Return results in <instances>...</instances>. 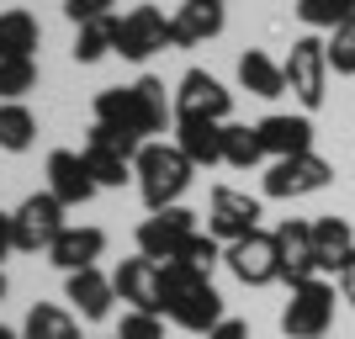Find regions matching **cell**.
I'll return each instance as SVG.
<instances>
[{
  "mask_svg": "<svg viewBox=\"0 0 355 339\" xmlns=\"http://www.w3.org/2000/svg\"><path fill=\"white\" fill-rule=\"evenodd\" d=\"M96 122L122 138H133V144H154L159 133L175 128V96H164V80L144 74L133 85L101 90L96 96Z\"/></svg>",
  "mask_w": 355,
  "mask_h": 339,
  "instance_id": "6da1fadb",
  "label": "cell"
},
{
  "mask_svg": "<svg viewBox=\"0 0 355 339\" xmlns=\"http://www.w3.org/2000/svg\"><path fill=\"white\" fill-rule=\"evenodd\" d=\"M159 302H164V318L180 324L186 334H207V329H218L228 318L212 276L191 270L186 260H164L159 266Z\"/></svg>",
  "mask_w": 355,
  "mask_h": 339,
  "instance_id": "7a4b0ae2",
  "label": "cell"
},
{
  "mask_svg": "<svg viewBox=\"0 0 355 339\" xmlns=\"http://www.w3.org/2000/svg\"><path fill=\"white\" fill-rule=\"evenodd\" d=\"M191 170H196V164L186 159L175 144H164V138L144 144V148H138V159H133V175H138V196H144V207H148V212L180 207V196H186V186H191Z\"/></svg>",
  "mask_w": 355,
  "mask_h": 339,
  "instance_id": "3957f363",
  "label": "cell"
},
{
  "mask_svg": "<svg viewBox=\"0 0 355 339\" xmlns=\"http://www.w3.org/2000/svg\"><path fill=\"white\" fill-rule=\"evenodd\" d=\"M282 74H286V90H292L297 101H302V112H318L324 106V96H329V48H324V37H297L292 43V53H286V64H282Z\"/></svg>",
  "mask_w": 355,
  "mask_h": 339,
  "instance_id": "277c9868",
  "label": "cell"
},
{
  "mask_svg": "<svg viewBox=\"0 0 355 339\" xmlns=\"http://www.w3.org/2000/svg\"><path fill=\"white\" fill-rule=\"evenodd\" d=\"M334 292L340 286H329L318 276L292 286V302L282 308V334L286 339H324L329 324H334Z\"/></svg>",
  "mask_w": 355,
  "mask_h": 339,
  "instance_id": "5b68a950",
  "label": "cell"
},
{
  "mask_svg": "<svg viewBox=\"0 0 355 339\" xmlns=\"http://www.w3.org/2000/svg\"><path fill=\"white\" fill-rule=\"evenodd\" d=\"M64 202L53 191H32L27 202L11 212V234H16V250L21 254H37V250H53V238L64 234Z\"/></svg>",
  "mask_w": 355,
  "mask_h": 339,
  "instance_id": "8992f818",
  "label": "cell"
},
{
  "mask_svg": "<svg viewBox=\"0 0 355 339\" xmlns=\"http://www.w3.org/2000/svg\"><path fill=\"white\" fill-rule=\"evenodd\" d=\"M138 148L133 138H122L112 133V128H101V122H90V133H85V164H90V175H96V186H122V180H133V159H138Z\"/></svg>",
  "mask_w": 355,
  "mask_h": 339,
  "instance_id": "52a82bcc",
  "label": "cell"
},
{
  "mask_svg": "<svg viewBox=\"0 0 355 339\" xmlns=\"http://www.w3.org/2000/svg\"><path fill=\"white\" fill-rule=\"evenodd\" d=\"M234 112V90H223L207 69H186L175 85V122H228Z\"/></svg>",
  "mask_w": 355,
  "mask_h": 339,
  "instance_id": "ba28073f",
  "label": "cell"
},
{
  "mask_svg": "<svg viewBox=\"0 0 355 339\" xmlns=\"http://www.w3.org/2000/svg\"><path fill=\"white\" fill-rule=\"evenodd\" d=\"M202 234L196 228V212H186V207H164V212H154V218L138 223V254H148L154 266H164V260H180V250H186V238Z\"/></svg>",
  "mask_w": 355,
  "mask_h": 339,
  "instance_id": "9c48e42d",
  "label": "cell"
},
{
  "mask_svg": "<svg viewBox=\"0 0 355 339\" xmlns=\"http://www.w3.org/2000/svg\"><path fill=\"white\" fill-rule=\"evenodd\" d=\"M223 266L234 270L244 286H270V281H282V260H276V234L254 228V234L234 238V244H223Z\"/></svg>",
  "mask_w": 355,
  "mask_h": 339,
  "instance_id": "30bf717a",
  "label": "cell"
},
{
  "mask_svg": "<svg viewBox=\"0 0 355 339\" xmlns=\"http://www.w3.org/2000/svg\"><path fill=\"white\" fill-rule=\"evenodd\" d=\"M334 180V164L318 154H297V159H270L266 170V196L270 202H292V196H313Z\"/></svg>",
  "mask_w": 355,
  "mask_h": 339,
  "instance_id": "8fae6325",
  "label": "cell"
},
{
  "mask_svg": "<svg viewBox=\"0 0 355 339\" xmlns=\"http://www.w3.org/2000/svg\"><path fill=\"white\" fill-rule=\"evenodd\" d=\"M159 48H170V16H164L159 6H133V11L117 16V53L122 59L144 64L148 53H159Z\"/></svg>",
  "mask_w": 355,
  "mask_h": 339,
  "instance_id": "7c38bea8",
  "label": "cell"
},
{
  "mask_svg": "<svg viewBox=\"0 0 355 339\" xmlns=\"http://www.w3.org/2000/svg\"><path fill=\"white\" fill-rule=\"evenodd\" d=\"M260 228V196L250 191H234V186H212V202H207V234L218 244H234V238L254 234Z\"/></svg>",
  "mask_w": 355,
  "mask_h": 339,
  "instance_id": "4fadbf2b",
  "label": "cell"
},
{
  "mask_svg": "<svg viewBox=\"0 0 355 339\" xmlns=\"http://www.w3.org/2000/svg\"><path fill=\"white\" fill-rule=\"evenodd\" d=\"M276 260H282V281L286 286H302V281L318 276V250H313V223L286 218L276 228Z\"/></svg>",
  "mask_w": 355,
  "mask_h": 339,
  "instance_id": "5bb4252c",
  "label": "cell"
},
{
  "mask_svg": "<svg viewBox=\"0 0 355 339\" xmlns=\"http://www.w3.org/2000/svg\"><path fill=\"white\" fill-rule=\"evenodd\" d=\"M48 191L59 196L64 207H85L101 186H96V175H90L85 154H74V148H53V154H48Z\"/></svg>",
  "mask_w": 355,
  "mask_h": 339,
  "instance_id": "9a60e30c",
  "label": "cell"
},
{
  "mask_svg": "<svg viewBox=\"0 0 355 339\" xmlns=\"http://www.w3.org/2000/svg\"><path fill=\"white\" fill-rule=\"evenodd\" d=\"M260 133V148L270 159H297V154H313V122L308 117H292V112H270V117L254 122Z\"/></svg>",
  "mask_w": 355,
  "mask_h": 339,
  "instance_id": "2e32d148",
  "label": "cell"
},
{
  "mask_svg": "<svg viewBox=\"0 0 355 339\" xmlns=\"http://www.w3.org/2000/svg\"><path fill=\"white\" fill-rule=\"evenodd\" d=\"M112 286H117L122 302H133V313H164V302H159V266H154L148 254L122 260V266L112 270Z\"/></svg>",
  "mask_w": 355,
  "mask_h": 339,
  "instance_id": "e0dca14e",
  "label": "cell"
},
{
  "mask_svg": "<svg viewBox=\"0 0 355 339\" xmlns=\"http://www.w3.org/2000/svg\"><path fill=\"white\" fill-rule=\"evenodd\" d=\"M223 6H207V0H180V11L170 16V48H196L223 32Z\"/></svg>",
  "mask_w": 355,
  "mask_h": 339,
  "instance_id": "ac0fdd59",
  "label": "cell"
},
{
  "mask_svg": "<svg viewBox=\"0 0 355 339\" xmlns=\"http://www.w3.org/2000/svg\"><path fill=\"white\" fill-rule=\"evenodd\" d=\"M64 297L74 302V313L80 318H106L112 313V302H117V286H112V276H101V270H74V276H64Z\"/></svg>",
  "mask_w": 355,
  "mask_h": 339,
  "instance_id": "d6986e66",
  "label": "cell"
},
{
  "mask_svg": "<svg viewBox=\"0 0 355 339\" xmlns=\"http://www.w3.org/2000/svg\"><path fill=\"white\" fill-rule=\"evenodd\" d=\"M101 250H106V234L101 228H64L59 238H53V250H48V260L64 270V276H74V270H90L96 260H101Z\"/></svg>",
  "mask_w": 355,
  "mask_h": 339,
  "instance_id": "ffe728a7",
  "label": "cell"
},
{
  "mask_svg": "<svg viewBox=\"0 0 355 339\" xmlns=\"http://www.w3.org/2000/svg\"><path fill=\"white\" fill-rule=\"evenodd\" d=\"M313 250H318V270H334V276H340L345 260L355 254V228L345 218H318L313 223Z\"/></svg>",
  "mask_w": 355,
  "mask_h": 339,
  "instance_id": "44dd1931",
  "label": "cell"
},
{
  "mask_svg": "<svg viewBox=\"0 0 355 339\" xmlns=\"http://www.w3.org/2000/svg\"><path fill=\"white\" fill-rule=\"evenodd\" d=\"M239 85L250 90V96H260V101H276V96H286V74L270 53L250 48V53L239 59Z\"/></svg>",
  "mask_w": 355,
  "mask_h": 339,
  "instance_id": "7402d4cb",
  "label": "cell"
},
{
  "mask_svg": "<svg viewBox=\"0 0 355 339\" xmlns=\"http://www.w3.org/2000/svg\"><path fill=\"white\" fill-rule=\"evenodd\" d=\"M175 148L191 164H223V122H175Z\"/></svg>",
  "mask_w": 355,
  "mask_h": 339,
  "instance_id": "603a6c76",
  "label": "cell"
},
{
  "mask_svg": "<svg viewBox=\"0 0 355 339\" xmlns=\"http://www.w3.org/2000/svg\"><path fill=\"white\" fill-rule=\"evenodd\" d=\"M21 339H80V318L69 308H59V302H32Z\"/></svg>",
  "mask_w": 355,
  "mask_h": 339,
  "instance_id": "cb8c5ba5",
  "label": "cell"
},
{
  "mask_svg": "<svg viewBox=\"0 0 355 339\" xmlns=\"http://www.w3.org/2000/svg\"><path fill=\"white\" fill-rule=\"evenodd\" d=\"M43 27L32 11H0V59H32Z\"/></svg>",
  "mask_w": 355,
  "mask_h": 339,
  "instance_id": "d4e9b609",
  "label": "cell"
},
{
  "mask_svg": "<svg viewBox=\"0 0 355 339\" xmlns=\"http://www.w3.org/2000/svg\"><path fill=\"white\" fill-rule=\"evenodd\" d=\"M74 64H96L106 53H117V16H96L85 27H74Z\"/></svg>",
  "mask_w": 355,
  "mask_h": 339,
  "instance_id": "484cf974",
  "label": "cell"
},
{
  "mask_svg": "<svg viewBox=\"0 0 355 339\" xmlns=\"http://www.w3.org/2000/svg\"><path fill=\"white\" fill-rule=\"evenodd\" d=\"M37 144V117L21 101H0V148L6 154H27Z\"/></svg>",
  "mask_w": 355,
  "mask_h": 339,
  "instance_id": "4316f807",
  "label": "cell"
},
{
  "mask_svg": "<svg viewBox=\"0 0 355 339\" xmlns=\"http://www.w3.org/2000/svg\"><path fill=\"white\" fill-rule=\"evenodd\" d=\"M260 159H266V148H260V133H254L250 122H223V164L254 170Z\"/></svg>",
  "mask_w": 355,
  "mask_h": 339,
  "instance_id": "83f0119b",
  "label": "cell"
},
{
  "mask_svg": "<svg viewBox=\"0 0 355 339\" xmlns=\"http://www.w3.org/2000/svg\"><path fill=\"white\" fill-rule=\"evenodd\" d=\"M297 16H302V27H313V32H334L340 21L355 16V0H297Z\"/></svg>",
  "mask_w": 355,
  "mask_h": 339,
  "instance_id": "f1b7e54d",
  "label": "cell"
},
{
  "mask_svg": "<svg viewBox=\"0 0 355 339\" xmlns=\"http://www.w3.org/2000/svg\"><path fill=\"white\" fill-rule=\"evenodd\" d=\"M37 85V64L32 59H0V101H21Z\"/></svg>",
  "mask_w": 355,
  "mask_h": 339,
  "instance_id": "f546056e",
  "label": "cell"
},
{
  "mask_svg": "<svg viewBox=\"0 0 355 339\" xmlns=\"http://www.w3.org/2000/svg\"><path fill=\"white\" fill-rule=\"evenodd\" d=\"M324 48H329V69H334V74H355V16L329 32Z\"/></svg>",
  "mask_w": 355,
  "mask_h": 339,
  "instance_id": "4dcf8cb0",
  "label": "cell"
},
{
  "mask_svg": "<svg viewBox=\"0 0 355 339\" xmlns=\"http://www.w3.org/2000/svg\"><path fill=\"white\" fill-rule=\"evenodd\" d=\"M117 339H164L159 313H122V329H117Z\"/></svg>",
  "mask_w": 355,
  "mask_h": 339,
  "instance_id": "1f68e13d",
  "label": "cell"
},
{
  "mask_svg": "<svg viewBox=\"0 0 355 339\" xmlns=\"http://www.w3.org/2000/svg\"><path fill=\"white\" fill-rule=\"evenodd\" d=\"M112 6H117V0H64V16H69L74 27H85L96 16H112Z\"/></svg>",
  "mask_w": 355,
  "mask_h": 339,
  "instance_id": "d6a6232c",
  "label": "cell"
},
{
  "mask_svg": "<svg viewBox=\"0 0 355 339\" xmlns=\"http://www.w3.org/2000/svg\"><path fill=\"white\" fill-rule=\"evenodd\" d=\"M202 339H250V324H244V318H223V324L207 329Z\"/></svg>",
  "mask_w": 355,
  "mask_h": 339,
  "instance_id": "836d02e7",
  "label": "cell"
},
{
  "mask_svg": "<svg viewBox=\"0 0 355 339\" xmlns=\"http://www.w3.org/2000/svg\"><path fill=\"white\" fill-rule=\"evenodd\" d=\"M334 286H340V302H350V308H355V254L345 260V270L334 276Z\"/></svg>",
  "mask_w": 355,
  "mask_h": 339,
  "instance_id": "e575fe53",
  "label": "cell"
},
{
  "mask_svg": "<svg viewBox=\"0 0 355 339\" xmlns=\"http://www.w3.org/2000/svg\"><path fill=\"white\" fill-rule=\"evenodd\" d=\"M16 250V234H11V212H0V260Z\"/></svg>",
  "mask_w": 355,
  "mask_h": 339,
  "instance_id": "d590c367",
  "label": "cell"
},
{
  "mask_svg": "<svg viewBox=\"0 0 355 339\" xmlns=\"http://www.w3.org/2000/svg\"><path fill=\"white\" fill-rule=\"evenodd\" d=\"M0 339H16V334H11V329H6V324H0Z\"/></svg>",
  "mask_w": 355,
  "mask_h": 339,
  "instance_id": "8d00e7d4",
  "label": "cell"
},
{
  "mask_svg": "<svg viewBox=\"0 0 355 339\" xmlns=\"http://www.w3.org/2000/svg\"><path fill=\"white\" fill-rule=\"evenodd\" d=\"M0 297H6V276H0Z\"/></svg>",
  "mask_w": 355,
  "mask_h": 339,
  "instance_id": "74e56055",
  "label": "cell"
},
{
  "mask_svg": "<svg viewBox=\"0 0 355 339\" xmlns=\"http://www.w3.org/2000/svg\"><path fill=\"white\" fill-rule=\"evenodd\" d=\"M207 6H228V0H207Z\"/></svg>",
  "mask_w": 355,
  "mask_h": 339,
  "instance_id": "f35d334b",
  "label": "cell"
},
{
  "mask_svg": "<svg viewBox=\"0 0 355 339\" xmlns=\"http://www.w3.org/2000/svg\"><path fill=\"white\" fill-rule=\"evenodd\" d=\"M324 339H334V334H324Z\"/></svg>",
  "mask_w": 355,
  "mask_h": 339,
  "instance_id": "ab89813d",
  "label": "cell"
},
{
  "mask_svg": "<svg viewBox=\"0 0 355 339\" xmlns=\"http://www.w3.org/2000/svg\"><path fill=\"white\" fill-rule=\"evenodd\" d=\"M112 339H117V334H112Z\"/></svg>",
  "mask_w": 355,
  "mask_h": 339,
  "instance_id": "60d3db41",
  "label": "cell"
}]
</instances>
